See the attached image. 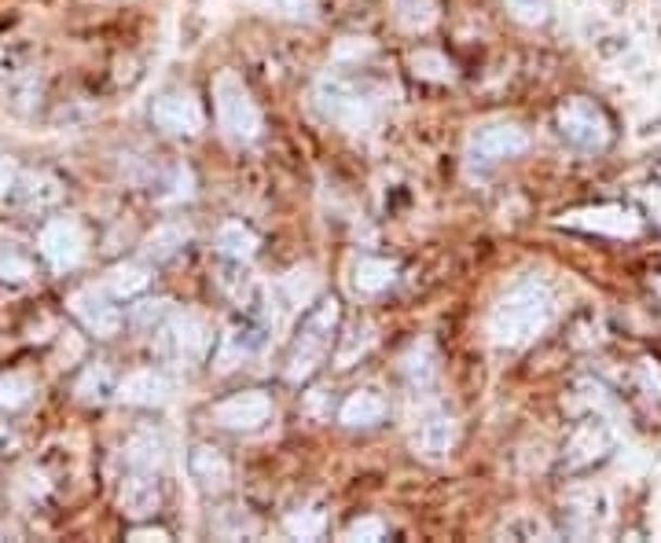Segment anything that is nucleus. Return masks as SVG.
<instances>
[{
    "mask_svg": "<svg viewBox=\"0 0 661 543\" xmlns=\"http://www.w3.org/2000/svg\"><path fill=\"white\" fill-rule=\"evenodd\" d=\"M551 290L537 279L514 283L489 313V334L500 349H522L551 324Z\"/></svg>",
    "mask_w": 661,
    "mask_h": 543,
    "instance_id": "f257e3e1",
    "label": "nucleus"
},
{
    "mask_svg": "<svg viewBox=\"0 0 661 543\" xmlns=\"http://www.w3.org/2000/svg\"><path fill=\"white\" fill-rule=\"evenodd\" d=\"M386 85L372 81V77H342L327 74L316 85V106L327 122L342 125L346 132H367L383 118L386 111Z\"/></svg>",
    "mask_w": 661,
    "mask_h": 543,
    "instance_id": "f03ea898",
    "label": "nucleus"
},
{
    "mask_svg": "<svg viewBox=\"0 0 661 543\" xmlns=\"http://www.w3.org/2000/svg\"><path fill=\"white\" fill-rule=\"evenodd\" d=\"M338 324H342V302H338L335 294L320 298V302L309 308L295 334V345H290V353H287V364H284V378L290 386L309 382V378L324 367L330 345H335V338H338Z\"/></svg>",
    "mask_w": 661,
    "mask_h": 543,
    "instance_id": "7ed1b4c3",
    "label": "nucleus"
},
{
    "mask_svg": "<svg viewBox=\"0 0 661 543\" xmlns=\"http://www.w3.org/2000/svg\"><path fill=\"white\" fill-rule=\"evenodd\" d=\"M213 111H217V129L232 143H254L265 118L254 92L247 89V81L236 71H221L213 77Z\"/></svg>",
    "mask_w": 661,
    "mask_h": 543,
    "instance_id": "20e7f679",
    "label": "nucleus"
},
{
    "mask_svg": "<svg viewBox=\"0 0 661 543\" xmlns=\"http://www.w3.org/2000/svg\"><path fill=\"white\" fill-rule=\"evenodd\" d=\"M556 129L577 151H607L614 143V118L588 96H570L556 106Z\"/></svg>",
    "mask_w": 661,
    "mask_h": 543,
    "instance_id": "39448f33",
    "label": "nucleus"
},
{
    "mask_svg": "<svg viewBox=\"0 0 661 543\" xmlns=\"http://www.w3.org/2000/svg\"><path fill=\"white\" fill-rule=\"evenodd\" d=\"M37 250L55 272H71L89 254V231L77 217H52L41 228V239H37Z\"/></svg>",
    "mask_w": 661,
    "mask_h": 543,
    "instance_id": "423d86ee",
    "label": "nucleus"
},
{
    "mask_svg": "<svg viewBox=\"0 0 661 543\" xmlns=\"http://www.w3.org/2000/svg\"><path fill=\"white\" fill-rule=\"evenodd\" d=\"M562 228H577L591 231V236H610V239H632L639 236L644 220L632 206H618V202H607V206H588V210H570L559 217Z\"/></svg>",
    "mask_w": 661,
    "mask_h": 543,
    "instance_id": "0eeeda50",
    "label": "nucleus"
},
{
    "mask_svg": "<svg viewBox=\"0 0 661 543\" xmlns=\"http://www.w3.org/2000/svg\"><path fill=\"white\" fill-rule=\"evenodd\" d=\"M210 419L221 430L232 433H254L272 419V396L265 390H239L210 407Z\"/></svg>",
    "mask_w": 661,
    "mask_h": 543,
    "instance_id": "6e6552de",
    "label": "nucleus"
},
{
    "mask_svg": "<svg viewBox=\"0 0 661 543\" xmlns=\"http://www.w3.org/2000/svg\"><path fill=\"white\" fill-rule=\"evenodd\" d=\"M151 122L154 129L170 136H199L202 125H207V114H202L199 96L191 89H170L151 103Z\"/></svg>",
    "mask_w": 661,
    "mask_h": 543,
    "instance_id": "1a4fd4ad",
    "label": "nucleus"
},
{
    "mask_svg": "<svg viewBox=\"0 0 661 543\" xmlns=\"http://www.w3.org/2000/svg\"><path fill=\"white\" fill-rule=\"evenodd\" d=\"M614 452V433L607 430V422L599 419H585L577 430L570 433L566 452H562V470L566 473H585L596 463H602L607 455Z\"/></svg>",
    "mask_w": 661,
    "mask_h": 543,
    "instance_id": "9d476101",
    "label": "nucleus"
},
{
    "mask_svg": "<svg viewBox=\"0 0 661 543\" xmlns=\"http://www.w3.org/2000/svg\"><path fill=\"white\" fill-rule=\"evenodd\" d=\"M526 148H529V132L514 122L482 125V129L471 136V159L474 162H503V159L522 154Z\"/></svg>",
    "mask_w": 661,
    "mask_h": 543,
    "instance_id": "9b49d317",
    "label": "nucleus"
},
{
    "mask_svg": "<svg viewBox=\"0 0 661 543\" xmlns=\"http://www.w3.org/2000/svg\"><path fill=\"white\" fill-rule=\"evenodd\" d=\"M71 313L82 319L85 331L96 334V338H114L125 324L119 305H111V298L100 294V290H77V294L71 298Z\"/></svg>",
    "mask_w": 661,
    "mask_h": 543,
    "instance_id": "f8f14e48",
    "label": "nucleus"
},
{
    "mask_svg": "<svg viewBox=\"0 0 661 543\" xmlns=\"http://www.w3.org/2000/svg\"><path fill=\"white\" fill-rule=\"evenodd\" d=\"M162 503V484H159V473L154 470H129L119 489V507L125 518L133 521H144L159 510Z\"/></svg>",
    "mask_w": 661,
    "mask_h": 543,
    "instance_id": "ddd939ff",
    "label": "nucleus"
},
{
    "mask_svg": "<svg viewBox=\"0 0 661 543\" xmlns=\"http://www.w3.org/2000/svg\"><path fill=\"white\" fill-rule=\"evenodd\" d=\"M165 338H170V349L180 356V361L196 364L202 361V356L210 353L213 345V334L207 327V319H202L199 313H177L170 319V327H165Z\"/></svg>",
    "mask_w": 661,
    "mask_h": 543,
    "instance_id": "4468645a",
    "label": "nucleus"
},
{
    "mask_svg": "<svg viewBox=\"0 0 661 543\" xmlns=\"http://www.w3.org/2000/svg\"><path fill=\"white\" fill-rule=\"evenodd\" d=\"M188 473H191V481H196L202 492L217 496V492H225L228 481H232V463L225 459V452L213 449V444H191Z\"/></svg>",
    "mask_w": 661,
    "mask_h": 543,
    "instance_id": "2eb2a0df",
    "label": "nucleus"
},
{
    "mask_svg": "<svg viewBox=\"0 0 661 543\" xmlns=\"http://www.w3.org/2000/svg\"><path fill=\"white\" fill-rule=\"evenodd\" d=\"M456 438H460V426H456V419H449L445 412H434V415H426L420 426H415L412 449L420 452L423 459H445V455L452 452Z\"/></svg>",
    "mask_w": 661,
    "mask_h": 543,
    "instance_id": "dca6fc26",
    "label": "nucleus"
},
{
    "mask_svg": "<svg viewBox=\"0 0 661 543\" xmlns=\"http://www.w3.org/2000/svg\"><path fill=\"white\" fill-rule=\"evenodd\" d=\"M114 393H119V401L133 407H159L170 401V378L154 371V367H140V371H133L129 378H122Z\"/></svg>",
    "mask_w": 661,
    "mask_h": 543,
    "instance_id": "f3484780",
    "label": "nucleus"
},
{
    "mask_svg": "<svg viewBox=\"0 0 661 543\" xmlns=\"http://www.w3.org/2000/svg\"><path fill=\"white\" fill-rule=\"evenodd\" d=\"M15 202L23 210H30V213H45V210H52V206H60L63 202V180L60 177H52V173H26L23 180H15Z\"/></svg>",
    "mask_w": 661,
    "mask_h": 543,
    "instance_id": "a211bd4d",
    "label": "nucleus"
},
{
    "mask_svg": "<svg viewBox=\"0 0 661 543\" xmlns=\"http://www.w3.org/2000/svg\"><path fill=\"white\" fill-rule=\"evenodd\" d=\"M386 412H390V404L383 401V393L357 390L346 396L342 407H338V422L349 426V430H372V426L386 419Z\"/></svg>",
    "mask_w": 661,
    "mask_h": 543,
    "instance_id": "6ab92c4d",
    "label": "nucleus"
},
{
    "mask_svg": "<svg viewBox=\"0 0 661 543\" xmlns=\"http://www.w3.org/2000/svg\"><path fill=\"white\" fill-rule=\"evenodd\" d=\"M125 463L129 470H162L165 463V433L154 426H140L129 441H125Z\"/></svg>",
    "mask_w": 661,
    "mask_h": 543,
    "instance_id": "aec40b11",
    "label": "nucleus"
},
{
    "mask_svg": "<svg viewBox=\"0 0 661 543\" xmlns=\"http://www.w3.org/2000/svg\"><path fill=\"white\" fill-rule=\"evenodd\" d=\"M401 371H404L412 390H431L434 378H437V349H434L431 338L412 342V349L401 356Z\"/></svg>",
    "mask_w": 661,
    "mask_h": 543,
    "instance_id": "412c9836",
    "label": "nucleus"
},
{
    "mask_svg": "<svg viewBox=\"0 0 661 543\" xmlns=\"http://www.w3.org/2000/svg\"><path fill=\"white\" fill-rule=\"evenodd\" d=\"M397 283V265L386 257H361L353 268V290L357 294H383Z\"/></svg>",
    "mask_w": 661,
    "mask_h": 543,
    "instance_id": "4be33fe9",
    "label": "nucleus"
},
{
    "mask_svg": "<svg viewBox=\"0 0 661 543\" xmlns=\"http://www.w3.org/2000/svg\"><path fill=\"white\" fill-rule=\"evenodd\" d=\"M151 283V272L144 265H136V261H125V265H114L111 272H107L103 287L111 298H122V302H129V298L144 294Z\"/></svg>",
    "mask_w": 661,
    "mask_h": 543,
    "instance_id": "5701e85b",
    "label": "nucleus"
},
{
    "mask_svg": "<svg viewBox=\"0 0 661 543\" xmlns=\"http://www.w3.org/2000/svg\"><path fill=\"white\" fill-rule=\"evenodd\" d=\"M394 18L404 34H426L437 23V0H394Z\"/></svg>",
    "mask_w": 661,
    "mask_h": 543,
    "instance_id": "b1692460",
    "label": "nucleus"
},
{
    "mask_svg": "<svg viewBox=\"0 0 661 543\" xmlns=\"http://www.w3.org/2000/svg\"><path fill=\"white\" fill-rule=\"evenodd\" d=\"M258 247H261L258 236L242 225V220H228V225L217 231V250L232 261H250L258 254Z\"/></svg>",
    "mask_w": 661,
    "mask_h": 543,
    "instance_id": "393cba45",
    "label": "nucleus"
},
{
    "mask_svg": "<svg viewBox=\"0 0 661 543\" xmlns=\"http://www.w3.org/2000/svg\"><path fill=\"white\" fill-rule=\"evenodd\" d=\"M114 390H119V386H114V375L107 364H89L82 371V378H77V401L85 404H103Z\"/></svg>",
    "mask_w": 661,
    "mask_h": 543,
    "instance_id": "a878e982",
    "label": "nucleus"
},
{
    "mask_svg": "<svg viewBox=\"0 0 661 543\" xmlns=\"http://www.w3.org/2000/svg\"><path fill=\"white\" fill-rule=\"evenodd\" d=\"M412 74L423 77V81H456V63L449 55L434 52V48H420V52H412Z\"/></svg>",
    "mask_w": 661,
    "mask_h": 543,
    "instance_id": "bb28decb",
    "label": "nucleus"
},
{
    "mask_svg": "<svg viewBox=\"0 0 661 543\" xmlns=\"http://www.w3.org/2000/svg\"><path fill=\"white\" fill-rule=\"evenodd\" d=\"M34 396V378L23 371H0V412H18L30 404Z\"/></svg>",
    "mask_w": 661,
    "mask_h": 543,
    "instance_id": "cd10ccee",
    "label": "nucleus"
},
{
    "mask_svg": "<svg viewBox=\"0 0 661 543\" xmlns=\"http://www.w3.org/2000/svg\"><path fill=\"white\" fill-rule=\"evenodd\" d=\"M184 242H188V228H180V225H162V228L148 239L144 254H148L151 261H170V257L184 247Z\"/></svg>",
    "mask_w": 661,
    "mask_h": 543,
    "instance_id": "c85d7f7f",
    "label": "nucleus"
},
{
    "mask_svg": "<svg viewBox=\"0 0 661 543\" xmlns=\"http://www.w3.org/2000/svg\"><path fill=\"white\" fill-rule=\"evenodd\" d=\"M34 276V261L15 247L0 242V283H26Z\"/></svg>",
    "mask_w": 661,
    "mask_h": 543,
    "instance_id": "c756f323",
    "label": "nucleus"
},
{
    "mask_svg": "<svg viewBox=\"0 0 661 543\" xmlns=\"http://www.w3.org/2000/svg\"><path fill=\"white\" fill-rule=\"evenodd\" d=\"M284 294L298 308L313 302V294H316V272H313V265H301V268L290 272V276H284Z\"/></svg>",
    "mask_w": 661,
    "mask_h": 543,
    "instance_id": "7c9ffc66",
    "label": "nucleus"
},
{
    "mask_svg": "<svg viewBox=\"0 0 661 543\" xmlns=\"http://www.w3.org/2000/svg\"><path fill=\"white\" fill-rule=\"evenodd\" d=\"M165 316H170V298H144L129 308V324L140 331H154Z\"/></svg>",
    "mask_w": 661,
    "mask_h": 543,
    "instance_id": "2f4dec72",
    "label": "nucleus"
},
{
    "mask_svg": "<svg viewBox=\"0 0 661 543\" xmlns=\"http://www.w3.org/2000/svg\"><path fill=\"white\" fill-rule=\"evenodd\" d=\"M508 12L526 26L548 23L551 12H556V0H508Z\"/></svg>",
    "mask_w": 661,
    "mask_h": 543,
    "instance_id": "473e14b6",
    "label": "nucleus"
},
{
    "mask_svg": "<svg viewBox=\"0 0 661 543\" xmlns=\"http://www.w3.org/2000/svg\"><path fill=\"white\" fill-rule=\"evenodd\" d=\"M287 532L290 536H298V540H316L320 532H324V514L320 510H295V514H287Z\"/></svg>",
    "mask_w": 661,
    "mask_h": 543,
    "instance_id": "72a5a7b5",
    "label": "nucleus"
},
{
    "mask_svg": "<svg viewBox=\"0 0 661 543\" xmlns=\"http://www.w3.org/2000/svg\"><path fill=\"white\" fill-rule=\"evenodd\" d=\"M342 536L346 540H386V521L383 518H357Z\"/></svg>",
    "mask_w": 661,
    "mask_h": 543,
    "instance_id": "f704fd0d",
    "label": "nucleus"
},
{
    "mask_svg": "<svg viewBox=\"0 0 661 543\" xmlns=\"http://www.w3.org/2000/svg\"><path fill=\"white\" fill-rule=\"evenodd\" d=\"M639 206H644L647 220L661 231V184H650V188L639 195Z\"/></svg>",
    "mask_w": 661,
    "mask_h": 543,
    "instance_id": "c9c22d12",
    "label": "nucleus"
},
{
    "mask_svg": "<svg viewBox=\"0 0 661 543\" xmlns=\"http://www.w3.org/2000/svg\"><path fill=\"white\" fill-rule=\"evenodd\" d=\"M15 180H18V169H15V162L8 159V154H0V195H8V191L15 188Z\"/></svg>",
    "mask_w": 661,
    "mask_h": 543,
    "instance_id": "e433bc0d",
    "label": "nucleus"
},
{
    "mask_svg": "<svg viewBox=\"0 0 661 543\" xmlns=\"http://www.w3.org/2000/svg\"><path fill=\"white\" fill-rule=\"evenodd\" d=\"M129 540H170V532L159 529V526H136L129 532Z\"/></svg>",
    "mask_w": 661,
    "mask_h": 543,
    "instance_id": "4c0bfd02",
    "label": "nucleus"
},
{
    "mask_svg": "<svg viewBox=\"0 0 661 543\" xmlns=\"http://www.w3.org/2000/svg\"><path fill=\"white\" fill-rule=\"evenodd\" d=\"M644 375H647V386L654 390V396H661V364L658 361H647L644 364Z\"/></svg>",
    "mask_w": 661,
    "mask_h": 543,
    "instance_id": "58836bf2",
    "label": "nucleus"
},
{
    "mask_svg": "<svg viewBox=\"0 0 661 543\" xmlns=\"http://www.w3.org/2000/svg\"><path fill=\"white\" fill-rule=\"evenodd\" d=\"M654 290H658V294H661V272H658V276H654Z\"/></svg>",
    "mask_w": 661,
    "mask_h": 543,
    "instance_id": "ea45409f",
    "label": "nucleus"
},
{
    "mask_svg": "<svg viewBox=\"0 0 661 543\" xmlns=\"http://www.w3.org/2000/svg\"><path fill=\"white\" fill-rule=\"evenodd\" d=\"M4 438H8V433H4V430H0V441H4Z\"/></svg>",
    "mask_w": 661,
    "mask_h": 543,
    "instance_id": "a19ab883",
    "label": "nucleus"
},
{
    "mask_svg": "<svg viewBox=\"0 0 661 543\" xmlns=\"http://www.w3.org/2000/svg\"><path fill=\"white\" fill-rule=\"evenodd\" d=\"M658 173H661V166H658Z\"/></svg>",
    "mask_w": 661,
    "mask_h": 543,
    "instance_id": "79ce46f5",
    "label": "nucleus"
}]
</instances>
